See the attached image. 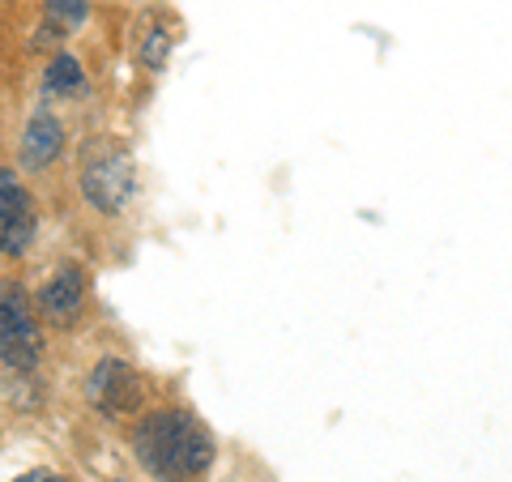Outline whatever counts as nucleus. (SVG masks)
<instances>
[{
	"label": "nucleus",
	"mask_w": 512,
	"mask_h": 482,
	"mask_svg": "<svg viewBox=\"0 0 512 482\" xmlns=\"http://www.w3.org/2000/svg\"><path fill=\"white\" fill-rule=\"evenodd\" d=\"M133 448L141 470L158 482H192L210 470L214 440L184 410H154L133 431Z\"/></svg>",
	"instance_id": "nucleus-1"
},
{
	"label": "nucleus",
	"mask_w": 512,
	"mask_h": 482,
	"mask_svg": "<svg viewBox=\"0 0 512 482\" xmlns=\"http://www.w3.org/2000/svg\"><path fill=\"white\" fill-rule=\"evenodd\" d=\"M137 192V167L124 146L111 137H94L82 150V197L99 214H120Z\"/></svg>",
	"instance_id": "nucleus-2"
},
{
	"label": "nucleus",
	"mask_w": 512,
	"mask_h": 482,
	"mask_svg": "<svg viewBox=\"0 0 512 482\" xmlns=\"http://www.w3.org/2000/svg\"><path fill=\"white\" fill-rule=\"evenodd\" d=\"M43 355V333L18 282H0V363L9 372H30Z\"/></svg>",
	"instance_id": "nucleus-3"
},
{
	"label": "nucleus",
	"mask_w": 512,
	"mask_h": 482,
	"mask_svg": "<svg viewBox=\"0 0 512 482\" xmlns=\"http://www.w3.org/2000/svg\"><path fill=\"white\" fill-rule=\"evenodd\" d=\"M39 214L35 197L26 192V184L13 171L0 167V256H26L35 244Z\"/></svg>",
	"instance_id": "nucleus-4"
},
{
	"label": "nucleus",
	"mask_w": 512,
	"mask_h": 482,
	"mask_svg": "<svg viewBox=\"0 0 512 482\" xmlns=\"http://www.w3.org/2000/svg\"><path fill=\"white\" fill-rule=\"evenodd\" d=\"M86 393H90V401L103 414H111V419L141 410V397H146V389H141V376L124 359H103L99 367H94Z\"/></svg>",
	"instance_id": "nucleus-5"
},
{
	"label": "nucleus",
	"mask_w": 512,
	"mask_h": 482,
	"mask_svg": "<svg viewBox=\"0 0 512 482\" xmlns=\"http://www.w3.org/2000/svg\"><path fill=\"white\" fill-rule=\"evenodd\" d=\"M82 303H86V273L82 269H60L52 282L43 286L39 295V312L52 320V325H73L77 316H82Z\"/></svg>",
	"instance_id": "nucleus-6"
},
{
	"label": "nucleus",
	"mask_w": 512,
	"mask_h": 482,
	"mask_svg": "<svg viewBox=\"0 0 512 482\" xmlns=\"http://www.w3.org/2000/svg\"><path fill=\"white\" fill-rule=\"evenodd\" d=\"M60 154H64V124L52 111H35L22 133V163L30 171H43V167H52Z\"/></svg>",
	"instance_id": "nucleus-7"
},
{
	"label": "nucleus",
	"mask_w": 512,
	"mask_h": 482,
	"mask_svg": "<svg viewBox=\"0 0 512 482\" xmlns=\"http://www.w3.org/2000/svg\"><path fill=\"white\" fill-rule=\"evenodd\" d=\"M82 82H86V77H82V64H77L69 52L47 64V77H43L47 94H73V90H82Z\"/></svg>",
	"instance_id": "nucleus-8"
},
{
	"label": "nucleus",
	"mask_w": 512,
	"mask_h": 482,
	"mask_svg": "<svg viewBox=\"0 0 512 482\" xmlns=\"http://www.w3.org/2000/svg\"><path fill=\"white\" fill-rule=\"evenodd\" d=\"M86 9H90V0H47V22L77 26V22L86 18Z\"/></svg>",
	"instance_id": "nucleus-9"
},
{
	"label": "nucleus",
	"mask_w": 512,
	"mask_h": 482,
	"mask_svg": "<svg viewBox=\"0 0 512 482\" xmlns=\"http://www.w3.org/2000/svg\"><path fill=\"white\" fill-rule=\"evenodd\" d=\"M163 60H167V35H163V30H150V35H146V47H141V64L158 69Z\"/></svg>",
	"instance_id": "nucleus-10"
},
{
	"label": "nucleus",
	"mask_w": 512,
	"mask_h": 482,
	"mask_svg": "<svg viewBox=\"0 0 512 482\" xmlns=\"http://www.w3.org/2000/svg\"><path fill=\"white\" fill-rule=\"evenodd\" d=\"M13 482H69V478L56 474V470H26V474H18Z\"/></svg>",
	"instance_id": "nucleus-11"
}]
</instances>
